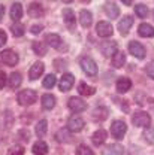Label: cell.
Listing matches in <instances>:
<instances>
[{"mask_svg": "<svg viewBox=\"0 0 154 155\" xmlns=\"http://www.w3.org/2000/svg\"><path fill=\"white\" fill-rule=\"evenodd\" d=\"M81 67H82V70H84L88 76H94L97 73V64L91 57L81 58Z\"/></svg>", "mask_w": 154, "mask_h": 155, "instance_id": "cell-2", "label": "cell"}, {"mask_svg": "<svg viewBox=\"0 0 154 155\" xmlns=\"http://www.w3.org/2000/svg\"><path fill=\"white\" fill-rule=\"evenodd\" d=\"M132 122L135 127H148L151 122V118L147 112H136L135 115L132 116Z\"/></svg>", "mask_w": 154, "mask_h": 155, "instance_id": "cell-4", "label": "cell"}, {"mask_svg": "<svg viewBox=\"0 0 154 155\" xmlns=\"http://www.w3.org/2000/svg\"><path fill=\"white\" fill-rule=\"evenodd\" d=\"M129 52L136 58H144L145 57V48H144V45L142 43H139V42H136V40H132L130 43H129Z\"/></svg>", "mask_w": 154, "mask_h": 155, "instance_id": "cell-7", "label": "cell"}, {"mask_svg": "<svg viewBox=\"0 0 154 155\" xmlns=\"http://www.w3.org/2000/svg\"><path fill=\"white\" fill-rule=\"evenodd\" d=\"M45 42L50 45V46H53V48H57L60 49V43H61V38L58 36V35H54V33H50V35H46L45 36Z\"/></svg>", "mask_w": 154, "mask_h": 155, "instance_id": "cell-21", "label": "cell"}, {"mask_svg": "<svg viewBox=\"0 0 154 155\" xmlns=\"http://www.w3.org/2000/svg\"><path fill=\"white\" fill-rule=\"evenodd\" d=\"M78 91H79V94L81 96H93L94 93H96V88L94 87H90V85H87L85 82H81L79 85H78Z\"/></svg>", "mask_w": 154, "mask_h": 155, "instance_id": "cell-25", "label": "cell"}, {"mask_svg": "<svg viewBox=\"0 0 154 155\" xmlns=\"http://www.w3.org/2000/svg\"><path fill=\"white\" fill-rule=\"evenodd\" d=\"M6 40H8V36H6V33H5L3 30H0V46H3V45L6 43Z\"/></svg>", "mask_w": 154, "mask_h": 155, "instance_id": "cell-41", "label": "cell"}, {"mask_svg": "<svg viewBox=\"0 0 154 155\" xmlns=\"http://www.w3.org/2000/svg\"><path fill=\"white\" fill-rule=\"evenodd\" d=\"M91 21H93V15H91V12L90 11H81V14H79V22H81V25L82 27H90L91 25Z\"/></svg>", "mask_w": 154, "mask_h": 155, "instance_id": "cell-20", "label": "cell"}, {"mask_svg": "<svg viewBox=\"0 0 154 155\" xmlns=\"http://www.w3.org/2000/svg\"><path fill=\"white\" fill-rule=\"evenodd\" d=\"M42 106L43 109H53L56 106V97L51 96V94H43L42 96Z\"/></svg>", "mask_w": 154, "mask_h": 155, "instance_id": "cell-27", "label": "cell"}, {"mask_svg": "<svg viewBox=\"0 0 154 155\" xmlns=\"http://www.w3.org/2000/svg\"><path fill=\"white\" fill-rule=\"evenodd\" d=\"M133 25V18L132 17H124V18L121 19L120 22H118V31L121 33V36H126L127 33H129V30H130V27Z\"/></svg>", "mask_w": 154, "mask_h": 155, "instance_id": "cell-13", "label": "cell"}, {"mask_svg": "<svg viewBox=\"0 0 154 155\" xmlns=\"http://www.w3.org/2000/svg\"><path fill=\"white\" fill-rule=\"evenodd\" d=\"M126 131H127V125H126L123 121L117 119V121L112 122V125H111V133H112V136H114L115 139H121L123 136L126 134Z\"/></svg>", "mask_w": 154, "mask_h": 155, "instance_id": "cell-6", "label": "cell"}, {"mask_svg": "<svg viewBox=\"0 0 154 155\" xmlns=\"http://www.w3.org/2000/svg\"><path fill=\"white\" fill-rule=\"evenodd\" d=\"M63 19H64V22L69 28H74V25H75V12L70 8H64L63 9Z\"/></svg>", "mask_w": 154, "mask_h": 155, "instance_id": "cell-15", "label": "cell"}, {"mask_svg": "<svg viewBox=\"0 0 154 155\" xmlns=\"http://www.w3.org/2000/svg\"><path fill=\"white\" fill-rule=\"evenodd\" d=\"M138 33L142 38H154V27L147 24V22H144V24H141L138 27Z\"/></svg>", "mask_w": 154, "mask_h": 155, "instance_id": "cell-18", "label": "cell"}, {"mask_svg": "<svg viewBox=\"0 0 154 155\" xmlns=\"http://www.w3.org/2000/svg\"><path fill=\"white\" fill-rule=\"evenodd\" d=\"M56 139H57V142H60V143L69 142V139H70V136H69V128H61V130H58L57 134H56Z\"/></svg>", "mask_w": 154, "mask_h": 155, "instance_id": "cell-30", "label": "cell"}, {"mask_svg": "<svg viewBox=\"0 0 154 155\" xmlns=\"http://www.w3.org/2000/svg\"><path fill=\"white\" fill-rule=\"evenodd\" d=\"M109 115V110L106 109V107H96L94 110H93V118L96 119V121H105L106 118Z\"/></svg>", "mask_w": 154, "mask_h": 155, "instance_id": "cell-26", "label": "cell"}, {"mask_svg": "<svg viewBox=\"0 0 154 155\" xmlns=\"http://www.w3.org/2000/svg\"><path fill=\"white\" fill-rule=\"evenodd\" d=\"M24 148L21 146V145H15V146H12L11 149H9V152L8 155H24Z\"/></svg>", "mask_w": 154, "mask_h": 155, "instance_id": "cell-37", "label": "cell"}, {"mask_svg": "<svg viewBox=\"0 0 154 155\" xmlns=\"http://www.w3.org/2000/svg\"><path fill=\"white\" fill-rule=\"evenodd\" d=\"M145 72H147V75L151 78V79H154V61H150V63L147 64Z\"/></svg>", "mask_w": 154, "mask_h": 155, "instance_id": "cell-39", "label": "cell"}, {"mask_svg": "<svg viewBox=\"0 0 154 155\" xmlns=\"http://www.w3.org/2000/svg\"><path fill=\"white\" fill-rule=\"evenodd\" d=\"M46 127H48V122L45 119H40L38 124H36V134L39 137H43L46 134Z\"/></svg>", "mask_w": 154, "mask_h": 155, "instance_id": "cell-31", "label": "cell"}, {"mask_svg": "<svg viewBox=\"0 0 154 155\" xmlns=\"http://www.w3.org/2000/svg\"><path fill=\"white\" fill-rule=\"evenodd\" d=\"M123 154H124V148H123L120 143L109 145V146L103 151V155H123Z\"/></svg>", "mask_w": 154, "mask_h": 155, "instance_id": "cell-19", "label": "cell"}, {"mask_svg": "<svg viewBox=\"0 0 154 155\" xmlns=\"http://www.w3.org/2000/svg\"><path fill=\"white\" fill-rule=\"evenodd\" d=\"M27 14L32 17V18H40L43 15V9H42V5L39 3H30L29 8H27Z\"/></svg>", "mask_w": 154, "mask_h": 155, "instance_id": "cell-14", "label": "cell"}, {"mask_svg": "<svg viewBox=\"0 0 154 155\" xmlns=\"http://www.w3.org/2000/svg\"><path fill=\"white\" fill-rule=\"evenodd\" d=\"M38 98V94L33 91V90H24V91H19L18 93V103L21 106H29V104H33Z\"/></svg>", "mask_w": 154, "mask_h": 155, "instance_id": "cell-1", "label": "cell"}, {"mask_svg": "<svg viewBox=\"0 0 154 155\" xmlns=\"http://www.w3.org/2000/svg\"><path fill=\"white\" fill-rule=\"evenodd\" d=\"M43 70H45V64L42 63V61H36L32 67H30V72H29V78L32 79V81H35V79H39V76L43 73Z\"/></svg>", "mask_w": 154, "mask_h": 155, "instance_id": "cell-12", "label": "cell"}, {"mask_svg": "<svg viewBox=\"0 0 154 155\" xmlns=\"http://www.w3.org/2000/svg\"><path fill=\"white\" fill-rule=\"evenodd\" d=\"M144 139H145V142H148L150 145H153L154 143V127H147L144 130Z\"/></svg>", "mask_w": 154, "mask_h": 155, "instance_id": "cell-34", "label": "cell"}, {"mask_svg": "<svg viewBox=\"0 0 154 155\" xmlns=\"http://www.w3.org/2000/svg\"><path fill=\"white\" fill-rule=\"evenodd\" d=\"M6 82H8V79H6V75H5V72H2L0 70V90L6 85Z\"/></svg>", "mask_w": 154, "mask_h": 155, "instance_id": "cell-40", "label": "cell"}, {"mask_svg": "<svg viewBox=\"0 0 154 155\" xmlns=\"http://www.w3.org/2000/svg\"><path fill=\"white\" fill-rule=\"evenodd\" d=\"M100 52H102L105 57L115 55L117 54V42H109V40L102 42V43H100Z\"/></svg>", "mask_w": 154, "mask_h": 155, "instance_id": "cell-10", "label": "cell"}, {"mask_svg": "<svg viewBox=\"0 0 154 155\" xmlns=\"http://www.w3.org/2000/svg\"><path fill=\"white\" fill-rule=\"evenodd\" d=\"M126 64V54L124 52H117L115 55L112 57V66L115 67V69H120V67H123Z\"/></svg>", "mask_w": 154, "mask_h": 155, "instance_id": "cell-28", "label": "cell"}, {"mask_svg": "<svg viewBox=\"0 0 154 155\" xmlns=\"http://www.w3.org/2000/svg\"><path fill=\"white\" fill-rule=\"evenodd\" d=\"M96 33L100 38H109V36H112L114 28H112L111 22H108V21H100L96 25Z\"/></svg>", "mask_w": 154, "mask_h": 155, "instance_id": "cell-5", "label": "cell"}, {"mask_svg": "<svg viewBox=\"0 0 154 155\" xmlns=\"http://www.w3.org/2000/svg\"><path fill=\"white\" fill-rule=\"evenodd\" d=\"M91 140H93V143L96 145V146H99V145H102L105 140H106V131L105 130H97L96 133L93 134V137H91Z\"/></svg>", "mask_w": 154, "mask_h": 155, "instance_id": "cell-29", "label": "cell"}, {"mask_svg": "<svg viewBox=\"0 0 154 155\" xmlns=\"http://www.w3.org/2000/svg\"><path fill=\"white\" fill-rule=\"evenodd\" d=\"M105 14L111 19H115V18H118V15H120V8L117 6L114 2L106 3V5H105Z\"/></svg>", "mask_w": 154, "mask_h": 155, "instance_id": "cell-17", "label": "cell"}, {"mask_svg": "<svg viewBox=\"0 0 154 155\" xmlns=\"http://www.w3.org/2000/svg\"><path fill=\"white\" fill-rule=\"evenodd\" d=\"M74 84H75V78L74 75H70V73H66V75H63L61 79H60V90L63 91V93H66V91H69L72 87H74Z\"/></svg>", "mask_w": 154, "mask_h": 155, "instance_id": "cell-11", "label": "cell"}, {"mask_svg": "<svg viewBox=\"0 0 154 155\" xmlns=\"http://www.w3.org/2000/svg\"><path fill=\"white\" fill-rule=\"evenodd\" d=\"M0 58H2V61H3L5 64H8V66H15V64L18 63V55H17L15 51H12V49H5V51L0 54Z\"/></svg>", "mask_w": 154, "mask_h": 155, "instance_id": "cell-9", "label": "cell"}, {"mask_svg": "<svg viewBox=\"0 0 154 155\" xmlns=\"http://www.w3.org/2000/svg\"><path fill=\"white\" fill-rule=\"evenodd\" d=\"M132 88V81L129 79V78H120L118 81H117V91L118 93H127L129 90Z\"/></svg>", "mask_w": 154, "mask_h": 155, "instance_id": "cell-16", "label": "cell"}, {"mask_svg": "<svg viewBox=\"0 0 154 155\" xmlns=\"http://www.w3.org/2000/svg\"><path fill=\"white\" fill-rule=\"evenodd\" d=\"M67 106H69V109H70L74 114L84 112V110L87 109V103H85L82 98H79V97H72V98H69Z\"/></svg>", "mask_w": 154, "mask_h": 155, "instance_id": "cell-3", "label": "cell"}, {"mask_svg": "<svg viewBox=\"0 0 154 155\" xmlns=\"http://www.w3.org/2000/svg\"><path fill=\"white\" fill-rule=\"evenodd\" d=\"M42 28H43L42 25H39V24H36V25H33V27H32L30 30H32V33H33V35H39V33L42 31Z\"/></svg>", "mask_w": 154, "mask_h": 155, "instance_id": "cell-42", "label": "cell"}, {"mask_svg": "<svg viewBox=\"0 0 154 155\" xmlns=\"http://www.w3.org/2000/svg\"><path fill=\"white\" fill-rule=\"evenodd\" d=\"M21 17H22V6H21V3L17 2L11 8V18L14 19L15 22H18V19H21Z\"/></svg>", "mask_w": 154, "mask_h": 155, "instance_id": "cell-22", "label": "cell"}, {"mask_svg": "<svg viewBox=\"0 0 154 155\" xmlns=\"http://www.w3.org/2000/svg\"><path fill=\"white\" fill-rule=\"evenodd\" d=\"M3 15H5V6L0 5V21L3 19Z\"/></svg>", "mask_w": 154, "mask_h": 155, "instance_id": "cell-43", "label": "cell"}, {"mask_svg": "<svg viewBox=\"0 0 154 155\" xmlns=\"http://www.w3.org/2000/svg\"><path fill=\"white\" fill-rule=\"evenodd\" d=\"M56 82H57V79H56L54 75H46L45 79H43V87L50 90V88H53V87L56 85Z\"/></svg>", "mask_w": 154, "mask_h": 155, "instance_id": "cell-36", "label": "cell"}, {"mask_svg": "<svg viewBox=\"0 0 154 155\" xmlns=\"http://www.w3.org/2000/svg\"><path fill=\"white\" fill-rule=\"evenodd\" d=\"M67 128L72 133H79L84 128V119L79 116H70L67 121Z\"/></svg>", "mask_w": 154, "mask_h": 155, "instance_id": "cell-8", "label": "cell"}, {"mask_svg": "<svg viewBox=\"0 0 154 155\" xmlns=\"http://www.w3.org/2000/svg\"><path fill=\"white\" fill-rule=\"evenodd\" d=\"M48 152V145L43 140H38L33 145V154L35 155H46Z\"/></svg>", "mask_w": 154, "mask_h": 155, "instance_id": "cell-24", "label": "cell"}, {"mask_svg": "<svg viewBox=\"0 0 154 155\" xmlns=\"http://www.w3.org/2000/svg\"><path fill=\"white\" fill-rule=\"evenodd\" d=\"M33 51H35L38 55H45V54H46V46H45V43H42V42H33Z\"/></svg>", "mask_w": 154, "mask_h": 155, "instance_id": "cell-35", "label": "cell"}, {"mask_svg": "<svg viewBox=\"0 0 154 155\" xmlns=\"http://www.w3.org/2000/svg\"><path fill=\"white\" fill-rule=\"evenodd\" d=\"M21 82H22V78L19 73L17 72H12L11 75H9V79H8V85L14 90V88H18L19 85H21Z\"/></svg>", "mask_w": 154, "mask_h": 155, "instance_id": "cell-23", "label": "cell"}, {"mask_svg": "<svg viewBox=\"0 0 154 155\" xmlns=\"http://www.w3.org/2000/svg\"><path fill=\"white\" fill-rule=\"evenodd\" d=\"M77 155H93V151L85 145H79L77 149Z\"/></svg>", "mask_w": 154, "mask_h": 155, "instance_id": "cell-38", "label": "cell"}, {"mask_svg": "<svg viewBox=\"0 0 154 155\" xmlns=\"http://www.w3.org/2000/svg\"><path fill=\"white\" fill-rule=\"evenodd\" d=\"M135 14L139 17V18H145V17L148 15V9H147L145 5L139 3V5H136L135 6Z\"/></svg>", "mask_w": 154, "mask_h": 155, "instance_id": "cell-33", "label": "cell"}, {"mask_svg": "<svg viewBox=\"0 0 154 155\" xmlns=\"http://www.w3.org/2000/svg\"><path fill=\"white\" fill-rule=\"evenodd\" d=\"M11 31H12V35H14L15 38H21V36L24 35V25L19 24V22H15V24L11 25Z\"/></svg>", "mask_w": 154, "mask_h": 155, "instance_id": "cell-32", "label": "cell"}]
</instances>
